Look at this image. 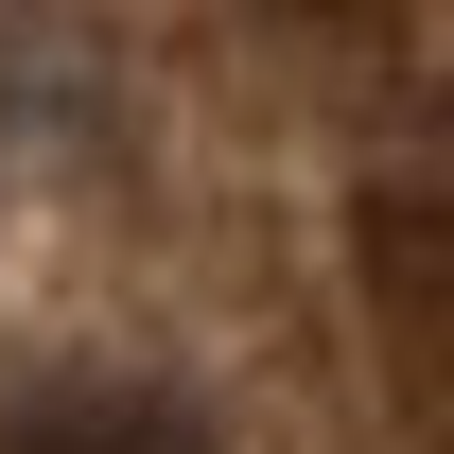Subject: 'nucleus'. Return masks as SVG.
I'll list each match as a JSON object with an SVG mask.
<instances>
[{
  "label": "nucleus",
  "mask_w": 454,
  "mask_h": 454,
  "mask_svg": "<svg viewBox=\"0 0 454 454\" xmlns=\"http://www.w3.org/2000/svg\"><path fill=\"white\" fill-rule=\"evenodd\" d=\"M0 454H210V419L140 367H53V385L0 402Z\"/></svg>",
  "instance_id": "nucleus-1"
}]
</instances>
